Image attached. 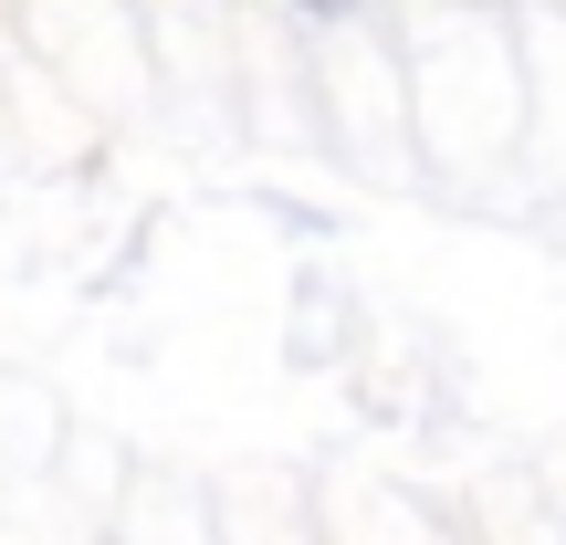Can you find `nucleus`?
<instances>
[{"label":"nucleus","instance_id":"nucleus-1","mask_svg":"<svg viewBox=\"0 0 566 545\" xmlns=\"http://www.w3.org/2000/svg\"><path fill=\"white\" fill-rule=\"evenodd\" d=\"M304 11H325V21H336V11H346V0H304Z\"/></svg>","mask_w":566,"mask_h":545}]
</instances>
